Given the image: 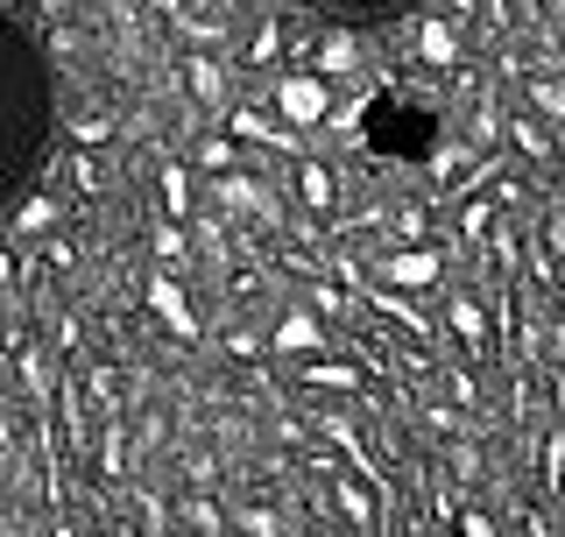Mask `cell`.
I'll list each match as a JSON object with an SVG mask.
<instances>
[{
  "label": "cell",
  "instance_id": "6da1fadb",
  "mask_svg": "<svg viewBox=\"0 0 565 537\" xmlns=\"http://www.w3.org/2000/svg\"><path fill=\"white\" fill-rule=\"evenodd\" d=\"M0 93H8V164H0V199L22 206L35 191V177L50 164V141H57V78H50V50L22 14L8 22V71H0Z\"/></svg>",
  "mask_w": 565,
  "mask_h": 537
},
{
  "label": "cell",
  "instance_id": "7a4b0ae2",
  "mask_svg": "<svg viewBox=\"0 0 565 537\" xmlns=\"http://www.w3.org/2000/svg\"><path fill=\"white\" fill-rule=\"evenodd\" d=\"M326 22H347V29H375V22H396V14H411L417 0H311Z\"/></svg>",
  "mask_w": 565,
  "mask_h": 537
}]
</instances>
